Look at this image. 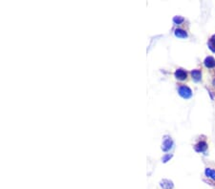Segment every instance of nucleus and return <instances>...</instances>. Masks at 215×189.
<instances>
[{
    "label": "nucleus",
    "instance_id": "1",
    "mask_svg": "<svg viewBox=\"0 0 215 189\" xmlns=\"http://www.w3.org/2000/svg\"><path fill=\"white\" fill-rule=\"evenodd\" d=\"M178 91H179L180 96L183 97V98H191V96H192V91L190 90V88H188V86H186V85L180 86Z\"/></svg>",
    "mask_w": 215,
    "mask_h": 189
},
{
    "label": "nucleus",
    "instance_id": "2",
    "mask_svg": "<svg viewBox=\"0 0 215 189\" xmlns=\"http://www.w3.org/2000/svg\"><path fill=\"white\" fill-rule=\"evenodd\" d=\"M172 144H173V142H172L171 139H169V137H165V139H164V142H162V148L164 151H167L172 147Z\"/></svg>",
    "mask_w": 215,
    "mask_h": 189
},
{
    "label": "nucleus",
    "instance_id": "3",
    "mask_svg": "<svg viewBox=\"0 0 215 189\" xmlns=\"http://www.w3.org/2000/svg\"><path fill=\"white\" fill-rule=\"evenodd\" d=\"M175 77L176 78H178L180 80H186V77H188V74H186V71L182 70V69H179V70H177L175 72Z\"/></svg>",
    "mask_w": 215,
    "mask_h": 189
},
{
    "label": "nucleus",
    "instance_id": "4",
    "mask_svg": "<svg viewBox=\"0 0 215 189\" xmlns=\"http://www.w3.org/2000/svg\"><path fill=\"white\" fill-rule=\"evenodd\" d=\"M160 185L162 189H172L173 188V183L171 181H168V180H162L161 181Z\"/></svg>",
    "mask_w": 215,
    "mask_h": 189
},
{
    "label": "nucleus",
    "instance_id": "5",
    "mask_svg": "<svg viewBox=\"0 0 215 189\" xmlns=\"http://www.w3.org/2000/svg\"><path fill=\"white\" fill-rule=\"evenodd\" d=\"M204 65H206L207 67L209 68H212V67H215V60L212 56H209L206 58V60H204Z\"/></svg>",
    "mask_w": 215,
    "mask_h": 189
},
{
    "label": "nucleus",
    "instance_id": "6",
    "mask_svg": "<svg viewBox=\"0 0 215 189\" xmlns=\"http://www.w3.org/2000/svg\"><path fill=\"white\" fill-rule=\"evenodd\" d=\"M207 145L206 142H201L200 143H198L195 146V150L198 151V152H204V151L207 149Z\"/></svg>",
    "mask_w": 215,
    "mask_h": 189
},
{
    "label": "nucleus",
    "instance_id": "7",
    "mask_svg": "<svg viewBox=\"0 0 215 189\" xmlns=\"http://www.w3.org/2000/svg\"><path fill=\"white\" fill-rule=\"evenodd\" d=\"M175 36L177 37H180V38H186V37L188 36V33H186V32H185L183 30L177 29L175 31Z\"/></svg>",
    "mask_w": 215,
    "mask_h": 189
},
{
    "label": "nucleus",
    "instance_id": "8",
    "mask_svg": "<svg viewBox=\"0 0 215 189\" xmlns=\"http://www.w3.org/2000/svg\"><path fill=\"white\" fill-rule=\"evenodd\" d=\"M191 75H192V77L193 80L195 81H199L201 80V77H202V74H201V72L199 70H194L191 72Z\"/></svg>",
    "mask_w": 215,
    "mask_h": 189
},
{
    "label": "nucleus",
    "instance_id": "9",
    "mask_svg": "<svg viewBox=\"0 0 215 189\" xmlns=\"http://www.w3.org/2000/svg\"><path fill=\"white\" fill-rule=\"evenodd\" d=\"M206 176L207 178L211 179V180H215V170L213 169H210V168H207V169H206Z\"/></svg>",
    "mask_w": 215,
    "mask_h": 189
},
{
    "label": "nucleus",
    "instance_id": "10",
    "mask_svg": "<svg viewBox=\"0 0 215 189\" xmlns=\"http://www.w3.org/2000/svg\"><path fill=\"white\" fill-rule=\"evenodd\" d=\"M173 21H174L175 23H177V24H180L181 22L183 21V17H181V16H176V17H174Z\"/></svg>",
    "mask_w": 215,
    "mask_h": 189
},
{
    "label": "nucleus",
    "instance_id": "11",
    "mask_svg": "<svg viewBox=\"0 0 215 189\" xmlns=\"http://www.w3.org/2000/svg\"><path fill=\"white\" fill-rule=\"evenodd\" d=\"M209 48L211 50H212L213 52H215V40L214 39H210V41H209Z\"/></svg>",
    "mask_w": 215,
    "mask_h": 189
},
{
    "label": "nucleus",
    "instance_id": "12",
    "mask_svg": "<svg viewBox=\"0 0 215 189\" xmlns=\"http://www.w3.org/2000/svg\"><path fill=\"white\" fill-rule=\"evenodd\" d=\"M170 158H171V155H166V156H165L164 158H162V161H164V162H166V161L170 159Z\"/></svg>",
    "mask_w": 215,
    "mask_h": 189
}]
</instances>
